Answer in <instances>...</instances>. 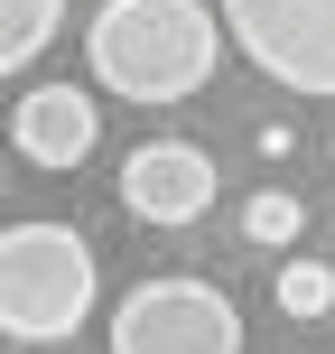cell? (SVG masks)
<instances>
[{
	"instance_id": "cell-10",
	"label": "cell",
	"mask_w": 335,
	"mask_h": 354,
	"mask_svg": "<svg viewBox=\"0 0 335 354\" xmlns=\"http://www.w3.org/2000/svg\"><path fill=\"white\" fill-rule=\"evenodd\" d=\"M0 196H10V168H0Z\"/></svg>"
},
{
	"instance_id": "cell-9",
	"label": "cell",
	"mask_w": 335,
	"mask_h": 354,
	"mask_svg": "<svg viewBox=\"0 0 335 354\" xmlns=\"http://www.w3.org/2000/svg\"><path fill=\"white\" fill-rule=\"evenodd\" d=\"M280 308L289 317H326L335 308V270L326 261H280Z\"/></svg>"
},
{
	"instance_id": "cell-2",
	"label": "cell",
	"mask_w": 335,
	"mask_h": 354,
	"mask_svg": "<svg viewBox=\"0 0 335 354\" xmlns=\"http://www.w3.org/2000/svg\"><path fill=\"white\" fill-rule=\"evenodd\" d=\"M93 243L75 224H10L0 233V336L19 345H66L93 317Z\"/></svg>"
},
{
	"instance_id": "cell-4",
	"label": "cell",
	"mask_w": 335,
	"mask_h": 354,
	"mask_svg": "<svg viewBox=\"0 0 335 354\" xmlns=\"http://www.w3.org/2000/svg\"><path fill=\"white\" fill-rule=\"evenodd\" d=\"M112 354H242V308L214 280H140L112 308Z\"/></svg>"
},
{
	"instance_id": "cell-3",
	"label": "cell",
	"mask_w": 335,
	"mask_h": 354,
	"mask_svg": "<svg viewBox=\"0 0 335 354\" xmlns=\"http://www.w3.org/2000/svg\"><path fill=\"white\" fill-rule=\"evenodd\" d=\"M214 28L289 93L335 103V0H224Z\"/></svg>"
},
{
	"instance_id": "cell-8",
	"label": "cell",
	"mask_w": 335,
	"mask_h": 354,
	"mask_svg": "<svg viewBox=\"0 0 335 354\" xmlns=\"http://www.w3.org/2000/svg\"><path fill=\"white\" fill-rule=\"evenodd\" d=\"M242 233H251V243H261V252L298 243V233H307V205H298V187H261V196H251V205H242Z\"/></svg>"
},
{
	"instance_id": "cell-7",
	"label": "cell",
	"mask_w": 335,
	"mask_h": 354,
	"mask_svg": "<svg viewBox=\"0 0 335 354\" xmlns=\"http://www.w3.org/2000/svg\"><path fill=\"white\" fill-rule=\"evenodd\" d=\"M56 28H66V0H0V75L37 66Z\"/></svg>"
},
{
	"instance_id": "cell-5",
	"label": "cell",
	"mask_w": 335,
	"mask_h": 354,
	"mask_svg": "<svg viewBox=\"0 0 335 354\" xmlns=\"http://www.w3.org/2000/svg\"><path fill=\"white\" fill-rule=\"evenodd\" d=\"M214 159L195 140H140L122 159V205L140 214V224H195V214L214 205Z\"/></svg>"
},
{
	"instance_id": "cell-6",
	"label": "cell",
	"mask_w": 335,
	"mask_h": 354,
	"mask_svg": "<svg viewBox=\"0 0 335 354\" xmlns=\"http://www.w3.org/2000/svg\"><path fill=\"white\" fill-rule=\"evenodd\" d=\"M93 140H103V112H93L84 84H28L10 112V149L28 168H84Z\"/></svg>"
},
{
	"instance_id": "cell-1",
	"label": "cell",
	"mask_w": 335,
	"mask_h": 354,
	"mask_svg": "<svg viewBox=\"0 0 335 354\" xmlns=\"http://www.w3.org/2000/svg\"><path fill=\"white\" fill-rule=\"evenodd\" d=\"M214 56H224V28H214L205 0H103L84 28V66L103 93L122 103H186L205 93Z\"/></svg>"
}]
</instances>
